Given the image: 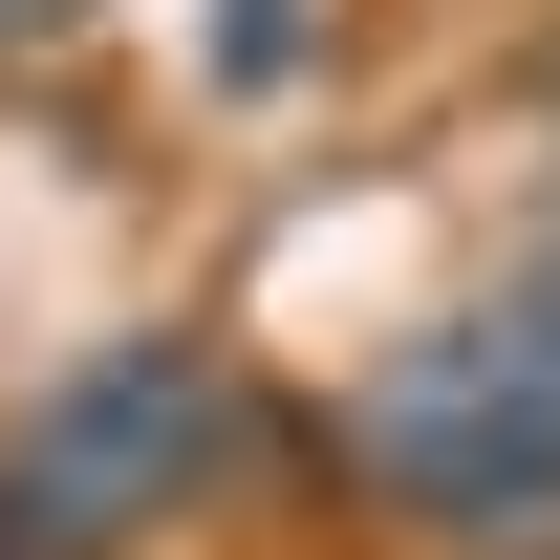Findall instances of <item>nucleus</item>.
Wrapping results in <instances>:
<instances>
[{
  "label": "nucleus",
  "instance_id": "nucleus-2",
  "mask_svg": "<svg viewBox=\"0 0 560 560\" xmlns=\"http://www.w3.org/2000/svg\"><path fill=\"white\" fill-rule=\"evenodd\" d=\"M259 453H280V410L215 324H108L86 366H44L0 410V560H151Z\"/></svg>",
  "mask_w": 560,
  "mask_h": 560
},
{
  "label": "nucleus",
  "instance_id": "nucleus-4",
  "mask_svg": "<svg viewBox=\"0 0 560 560\" xmlns=\"http://www.w3.org/2000/svg\"><path fill=\"white\" fill-rule=\"evenodd\" d=\"M108 0H0V66H44V44H86Z\"/></svg>",
  "mask_w": 560,
  "mask_h": 560
},
{
  "label": "nucleus",
  "instance_id": "nucleus-3",
  "mask_svg": "<svg viewBox=\"0 0 560 560\" xmlns=\"http://www.w3.org/2000/svg\"><path fill=\"white\" fill-rule=\"evenodd\" d=\"M302 44H324V0H215V108H259V86H302Z\"/></svg>",
  "mask_w": 560,
  "mask_h": 560
},
{
  "label": "nucleus",
  "instance_id": "nucleus-1",
  "mask_svg": "<svg viewBox=\"0 0 560 560\" xmlns=\"http://www.w3.org/2000/svg\"><path fill=\"white\" fill-rule=\"evenodd\" d=\"M324 517L431 539V560L560 539V259L453 280L431 324H388V346L324 388Z\"/></svg>",
  "mask_w": 560,
  "mask_h": 560
}]
</instances>
